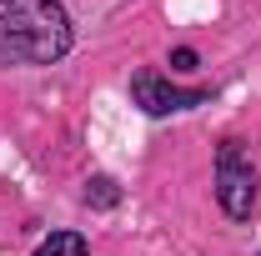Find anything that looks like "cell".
<instances>
[{
	"label": "cell",
	"mask_w": 261,
	"mask_h": 256,
	"mask_svg": "<svg viewBox=\"0 0 261 256\" xmlns=\"http://www.w3.org/2000/svg\"><path fill=\"white\" fill-rule=\"evenodd\" d=\"M70 45L75 25L61 0H0V65H56Z\"/></svg>",
	"instance_id": "6da1fadb"
},
{
	"label": "cell",
	"mask_w": 261,
	"mask_h": 256,
	"mask_svg": "<svg viewBox=\"0 0 261 256\" xmlns=\"http://www.w3.org/2000/svg\"><path fill=\"white\" fill-rule=\"evenodd\" d=\"M256 191H261V176H256V161L246 156V146L226 136L216 146V201L231 221H251L256 211Z\"/></svg>",
	"instance_id": "7a4b0ae2"
},
{
	"label": "cell",
	"mask_w": 261,
	"mask_h": 256,
	"mask_svg": "<svg viewBox=\"0 0 261 256\" xmlns=\"http://www.w3.org/2000/svg\"><path fill=\"white\" fill-rule=\"evenodd\" d=\"M206 100H211L206 86H171L161 70H136L130 75V106L141 116H181V111H196Z\"/></svg>",
	"instance_id": "3957f363"
},
{
	"label": "cell",
	"mask_w": 261,
	"mask_h": 256,
	"mask_svg": "<svg viewBox=\"0 0 261 256\" xmlns=\"http://www.w3.org/2000/svg\"><path fill=\"white\" fill-rule=\"evenodd\" d=\"M35 256H91V246H86L81 231H50V236L35 246Z\"/></svg>",
	"instance_id": "277c9868"
},
{
	"label": "cell",
	"mask_w": 261,
	"mask_h": 256,
	"mask_svg": "<svg viewBox=\"0 0 261 256\" xmlns=\"http://www.w3.org/2000/svg\"><path fill=\"white\" fill-rule=\"evenodd\" d=\"M86 206H91V211H116V206H121L116 176H91V181H86Z\"/></svg>",
	"instance_id": "5b68a950"
},
{
	"label": "cell",
	"mask_w": 261,
	"mask_h": 256,
	"mask_svg": "<svg viewBox=\"0 0 261 256\" xmlns=\"http://www.w3.org/2000/svg\"><path fill=\"white\" fill-rule=\"evenodd\" d=\"M196 65H201V56H196L191 45H176L171 50V70H196Z\"/></svg>",
	"instance_id": "8992f818"
}]
</instances>
